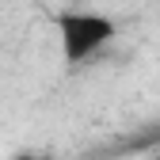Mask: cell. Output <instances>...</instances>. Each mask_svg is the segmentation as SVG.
<instances>
[{
  "mask_svg": "<svg viewBox=\"0 0 160 160\" xmlns=\"http://www.w3.org/2000/svg\"><path fill=\"white\" fill-rule=\"evenodd\" d=\"M114 19L103 12H61L57 15V38H61V57L65 65H80L95 57L107 42H114Z\"/></svg>",
  "mask_w": 160,
  "mask_h": 160,
  "instance_id": "6da1fadb",
  "label": "cell"
}]
</instances>
